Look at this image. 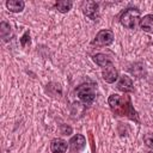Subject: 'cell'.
Here are the masks:
<instances>
[{
    "instance_id": "2e32d148",
    "label": "cell",
    "mask_w": 153,
    "mask_h": 153,
    "mask_svg": "<svg viewBox=\"0 0 153 153\" xmlns=\"http://www.w3.org/2000/svg\"><path fill=\"white\" fill-rule=\"evenodd\" d=\"M143 142L147 147L153 149V133H148L143 135Z\"/></svg>"
},
{
    "instance_id": "5bb4252c",
    "label": "cell",
    "mask_w": 153,
    "mask_h": 153,
    "mask_svg": "<svg viewBox=\"0 0 153 153\" xmlns=\"http://www.w3.org/2000/svg\"><path fill=\"white\" fill-rule=\"evenodd\" d=\"M73 6V2L71 0H60V1H56L55 4V7L59 12L61 13H67Z\"/></svg>"
},
{
    "instance_id": "9c48e42d",
    "label": "cell",
    "mask_w": 153,
    "mask_h": 153,
    "mask_svg": "<svg viewBox=\"0 0 153 153\" xmlns=\"http://www.w3.org/2000/svg\"><path fill=\"white\" fill-rule=\"evenodd\" d=\"M68 148V145L62 139H54L50 142V149L53 153H65Z\"/></svg>"
},
{
    "instance_id": "d6986e66",
    "label": "cell",
    "mask_w": 153,
    "mask_h": 153,
    "mask_svg": "<svg viewBox=\"0 0 153 153\" xmlns=\"http://www.w3.org/2000/svg\"><path fill=\"white\" fill-rule=\"evenodd\" d=\"M148 153H153V149H152V151H149V152H148Z\"/></svg>"
},
{
    "instance_id": "7a4b0ae2",
    "label": "cell",
    "mask_w": 153,
    "mask_h": 153,
    "mask_svg": "<svg viewBox=\"0 0 153 153\" xmlns=\"http://www.w3.org/2000/svg\"><path fill=\"white\" fill-rule=\"evenodd\" d=\"M120 22L127 29H135L137 24H140V11L137 8L126 10L121 16Z\"/></svg>"
},
{
    "instance_id": "ba28073f",
    "label": "cell",
    "mask_w": 153,
    "mask_h": 153,
    "mask_svg": "<svg viewBox=\"0 0 153 153\" xmlns=\"http://www.w3.org/2000/svg\"><path fill=\"white\" fill-rule=\"evenodd\" d=\"M86 145V139L81 135V134H75L71 140H69V146H71V149L73 152H79L81 151Z\"/></svg>"
},
{
    "instance_id": "8fae6325",
    "label": "cell",
    "mask_w": 153,
    "mask_h": 153,
    "mask_svg": "<svg viewBox=\"0 0 153 153\" xmlns=\"http://www.w3.org/2000/svg\"><path fill=\"white\" fill-rule=\"evenodd\" d=\"M6 7L10 12L18 13L24 10L25 2L23 0H8V1H6Z\"/></svg>"
},
{
    "instance_id": "9a60e30c",
    "label": "cell",
    "mask_w": 153,
    "mask_h": 153,
    "mask_svg": "<svg viewBox=\"0 0 153 153\" xmlns=\"http://www.w3.org/2000/svg\"><path fill=\"white\" fill-rule=\"evenodd\" d=\"M129 72H130L134 76H136V78H142V76L146 74V72H145V67H143V65L140 63V62L133 65V66L129 68Z\"/></svg>"
},
{
    "instance_id": "6da1fadb",
    "label": "cell",
    "mask_w": 153,
    "mask_h": 153,
    "mask_svg": "<svg viewBox=\"0 0 153 153\" xmlns=\"http://www.w3.org/2000/svg\"><path fill=\"white\" fill-rule=\"evenodd\" d=\"M108 104L112 112L118 116H127L130 120L139 122L137 114L133 108L131 100L128 96H120V94H111L108 99Z\"/></svg>"
},
{
    "instance_id": "e0dca14e",
    "label": "cell",
    "mask_w": 153,
    "mask_h": 153,
    "mask_svg": "<svg viewBox=\"0 0 153 153\" xmlns=\"http://www.w3.org/2000/svg\"><path fill=\"white\" fill-rule=\"evenodd\" d=\"M30 42H31V39H30V32L29 31H25V33L20 38V44H22V47H26V45L30 44Z\"/></svg>"
},
{
    "instance_id": "52a82bcc",
    "label": "cell",
    "mask_w": 153,
    "mask_h": 153,
    "mask_svg": "<svg viewBox=\"0 0 153 153\" xmlns=\"http://www.w3.org/2000/svg\"><path fill=\"white\" fill-rule=\"evenodd\" d=\"M117 88L123 92V93H128V92H131L134 86H133V80L130 76L128 75H121L118 81H117Z\"/></svg>"
},
{
    "instance_id": "5b68a950",
    "label": "cell",
    "mask_w": 153,
    "mask_h": 153,
    "mask_svg": "<svg viewBox=\"0 0 153 153\" xmlns=\"http://www.w3.org/2000/svg\"><path fill=\"white\" fill-rule=\"evenodd\" d=\"M82 13L92 19V20H98L99 18V6L96 1H84L82 2Z\"/></svg>"
},
{
    "instance_id": "ac0fdd59",
    "label": "cell",
    "mask_w": 153,
    "mask_h": 153,
    "mask_svg": "<svg viewBox=\"0 0 153 153\" xmlns=\"http://www.w3.org/2000/svg\"><path fill=\"white\" fill-rule=\"evenodd\" d=\"M71 133H72V128L71 127H67L66 124L61 126V134L62 135H69Z\"/></svg>"
},
{
    "instance_id": "3957f363",
    "label": "cell",
    "mask_w": 153,
    "mask_h": 153,
    "mask_svg": "<svg viewBox=\"0 0 153 153\" xmlns=\"http://www.w3.org/2000/svg\"><path fill=\"white\" fill-rule=\"evenodd\" d=\"M78 98L85 104H91L96 98V87L93 84H82L75 90Z\"/></svg>"
},
{
    "instance_id": "8992f818",
    "label": "cell",
    "mask_w": 153,
    "mask_h": 153,
    "mask_svg": "<svg viewBox=\"0 0 153 153\" xmlns=\"http://www.w3.org/2000/svg\"><path fill=\"white\" fill-rule=\"evenodd\" d=\"M102 76H103L104 81H106L109 84H112V82H115L118 79V73H117V69L115 68L114 63H110L109 66L103 68Z\"/></svg>"
},
{
    "instance_id": "277c9868",
    "label": "cell",
    "mask_w": 153,
    "mask_h": 153,
    "mask_svg": "<svg viewBox=\"0 0 153 153\" xmlns=\"http://www.w3.org/2000/svg\"><path fill=\"white\" fill-rule=\"evenodd\" d=\"M112 42H114V32L111 30H100L92 41V44L96 47H105V45H110Z\"/></svg>"
},
{
    "instance_id": "4fadbf2b",
    "label": "cell",
    "mask_w": 153,
    "mask_h": 153,
    "mask_svg": "<svg viewBox=\"0 0 153 153\" xmlns=\"http://www.w3.org/2000/svg\"><path fill=\"white\" fill-rule=\"evenodd\" d=\"M93 61L96 62V65H98L102 68H104V67L109 66L110 63H112V61L110 60V57L108 55H105V54H102V53L93 55Z\"/></svg>"
},
{
    "instance_id": "30bf717a",
    "label": "cell",
    "mask_w": 153,
    "mask_h": 153,
    "mask_svg": "<svg viewBox=\"0 0 153 153\" xmlns=\"http://www.w3.org/2000/svg\"><path fill=\"white\" fill-rule=\"evenodd\" d=\"M140 27L149 33H153V14H146L140 19Z\"/></svg>"
},
{
    "instance_id": "7c38bea8",
    "label": "cell",
    "mask_w": 153,
    "mask_h": 153,
    "mask_svg": "<svg viewBox=\"0 0 153 153\" xmlns=\"http://www.w3.org/2000/svg\"><path fill=\"white\" fill-rule=\"evenodd\" d=\"M13 32H12V27L8 23L6 22H1L0 23V36L2 38V41H10L12 37Z\"/></svg>"
}]
</instances>
